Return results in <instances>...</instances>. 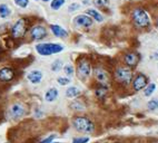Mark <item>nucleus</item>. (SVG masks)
Here are the masks:
<instances>
[{
	"label": "nucleus",
	"instance_id": "nucleus-11",
	"mask_svg": "<svg viewBox=\"0 0 158 143\" xmlns=\"http://www.w3.org/2000/svg\"><path fill=\"white\" fill-rule=\"evenodd\" d=\"M147 85H148V78L144 74H138L133 80V89L135 91L144 89Z\"/></svg>",
	"mask_w": 158,
	"mask_h": 143
},
{
	"label": "nucleus",
	"instance_id": "nucleus-2",
	"mask_svg": "<svg viewBox=\"0 0 158 143\" xmlns=\"http://www.w3.org/2000/svg\"><path fill=\"white\" fill-rule=\"evenodd\" d=\"M73 125L76 131L81 133H91L95 130L94 123L85 116H76L73 120Z\"/></svg>",
	"mask_w": 158,
	"mask_h": 143
},
{
	"label": "nucleus",
	"instance_id": "nucleus-35",
	"mask_svg": "<svg viewBox=\"0 0 158 143\" xmlns=\"http://www.w3.org/2000/svg\"><path fill=\"white\" fill-rule=\"evenodd\" d=\"M35 1H37V0H35Z\"/></svg>",
	"mask_w": 158,
	"mask_h": 143
},
{
	"label": "nucleus",
	"instance_id": "nucleus-9",
	"mask_svg": "<svg viewBox=\"0 0 158 143\" xmlns=\"http://www.w3.org/2000/svg\"><path fill=\"white\" fill-rule=\"evenodd\" d=\"M25 107H23V104L20 103H15L11 105L10 110H9V115L11 119L14 120H18V119H21V117L25 115Z\"/></svg>",
	"mask_w": 158,
	"mask_h": 143
},
{
	"label": "nucleus",
	"instance_id": "nucleus-23",
	"mask_svg": "<svg viewBox=\"0 0 158 143\" xmlns=\"http://www.w3.org/2000/svg\"><path fill=\"white\" fill-rule=\"evenodd\" d=\"M62 67V62L60 59H56L54 63L51 64V71L52 72H58Z\"/></svg>",
	"mask_w": 158,
	"mask_h": 143
},
{
	"label": "nucleus",
	"instance_id": "nucleus-10",
	"mask_svg": "<svg viewBox=\"0 0 158 143\" xmlns=\"http://www.w3.org/2000/svg\"><path fill=\"white\" fill-rule=\"evenodd\" d=\"M73 23L76 24V26L78 27H84V28H88V27L93 26V18L89 17L88 15H79L77 17H75Z\"/></svg>",
	"mask_w": 158,
	"mask_h": 143
},
{
	"label": "nucleus",
	"instance_id": "nucleus-3",
	"mask_svg": "<svg viewBox=\"0 0 158 143\" xmlns=\"http://www.w3.org/2000/svg\"><path fill=\"white\" fill-rule=\"evenodd\" d=\"M131 18L136 26L139 28H146L150 25V18L143 8H136L131 14Z\"/></svg>",
	"mask_w": 158,
	"mask_h": 143
},
{
	"label": "nucleus",
	"instance_id": "nucleus-15",
	"mask_svg": "<svg viewBox=\"0 0 158 143\" xmlns=\"http://www.w3.org/2000/svg\"><path fill=\"white\" fill-rule=\"evenodd\" d=\"M50 29L52 34L58 38H65L68 36V32L66 29H64L62 27H60L59 25H50Z\"/></svg>",
	"mask_w": 158,
	"mask_h": 143
},
{
	"label": "nucleus",
	"instance_id": "nucleus-27",
	"mask_svg": "<svg viewBox=\"0 0 158 143\" xmlns=\"http://www.w3.org/2000/svg\"><path fill=\"white\" fill-rule=\"evenodd\" d=\"M14 1L20 8H27V6L29 5V0H14Z\"/></svg>",
	"mask_w": 158,
	"mask_h": 143
},
{
	"label": "nucleus",
	"instance_id": "nucleus-1",
	"mask_svg": "<svg viewBox=\"0 0 158 143\" xmlns=\"http://www.w3.org/2000/svg\"><path fill=\"white\" fill-rule=\"evenodd\" d=\"M37 53L41 56H50V55L58 54V53L64 50V46L60 44L54 43H43L36 45Z\"/></svg>",
	"mask_w": 158,
	"mask_h": 143
},
{
	"label": "nucleus",
	"instance_id": "nucleus-34",
	"mask_svg": "<svg viewBox=\"0 0 158 143\" xmlns=\"http://www.w3.org/2000/svg\"><path fill=\"white\" fill-rule=\"evenodd\" d=\"M43 1H45V2H47V1H49V0H43Z\"/></svg>",
	"mask_w": 158,
	"mask_h": 143
},
{
	"label": "nucleus",
	"instance_id": "nucleus-14",
	"mask_svg": "<svg viewBox=\"0 0 158 143\" xmlns=\"http://www.w3.org/2000/svg\"><path fill=\"white\" fill-rule=\"evenodd\" d=\"M27 78L30 83L32 84H39L43 80V73L40 71H31L28 75H27Z\"/></svg>",
	"mask_w": 158,
	"mask_h": 143
},
{
	"label": "nucleus",
	"instance_id": "nucleus-8",
	"mask_svg": "<svg viewBox=\"0 0 158 143\" xmlns=\"http://www.w3.org/2000/svg\"><path fill=\"white\" fill-rule=\"evenodd\" d=\"M30 37L34 40H41L47 36V29L41 25H37L30 29Z\"/></svg>",
	"mask_w": 158,
	"mask_h": 143
},
{
	"label": "nucleus",
	"instance_id": "nucleus-21",
	"mask_svg": "<svg viewBox=\"0 0 158 143\" xmlns=\"http://www.w3.org/2000/svg\"><path fill=\"white\" fill-rule=\"evenodd\" d=\"M65 2H66V0H51L50 8L52 9V10H58V9H60L65 5Z\"/></svg>",
	"mask_w": 158,
	"mask_h": 143
},
{
	"label": "nucleus",
	"instance_id": "nucleus-4",
	"mask_svg": "<svg viewBox=\"0 0 158 143\" xmlns=\"http://www.w3.org/2000/svg\"><path fill=\"white\" fill-rule=\"evenodd\" d=\"M115 78L119 83L128 85L133 80V72L128 67H118L115 72Z\"/></svg>",
	"mask_w": 158,
	"mask_h": 143
},
{
	"label": "nucleus",
	"instance_id": "nucleus-24",
	"mask_svg": "<svg viewBox=\"0 0 158 143\" xmlns=\"http://www.w3.org/2000/svg\"><path fill=\"white\" fill-rule=\"evenodd\" d=\"M158 109V100L157 98H152L148 102V110L150 111H155Z\"/></svg>",
	"mask_w": 158,
	"mask_h": 143
},
{
	"label": "nucleus",
	"instance_id": "nucleus-13",
	"mask_svg": "<svg viewBox=\"0 0 158 143\" xmlns=\"http://www.w3.org/2000/svg\"><path fill=\"white\" fill-rule=\"evenodd\" d=\"M15 77V72L11 67H2L0 68V80L1 82H10Z\"/></svg>",
	"mask_w": 158,
	"mask_h": 143
},
{
	"label": "nucleus",
	"instance_id": "nucleus-26",
	"mask_svg": "<svg viewBox=\"0 0 158 143\" xmlns=\"http://www.w3.org/2000/svg\"><path fill=\"white\" fill-rule=\"evenodd\" d=\"M64 71H65V74L67 75V76H71V75H73V73H75L73 66L70 65V64H67V65H65V67H64Z\"/></svg>",
	"mask_w": 158,
	"mask_h": 143
},
{
	"label": "nucleus",
	"instance_id": "nucleus-33",
	"mask_svg": "<svg viewBox=\"0 0 158 143\" xmlns=\"http://www.w3.org/2000/svg\"><path fill=\"white\" fill-rule=\"evenodd\" d=\"M156 27H157V29H158V18H157V21H156Z\"/></svg>",
	"mask_w": 158,
	"mask_h": 143
},
{
	"label": "nucleus",
	"instance_id": "nucleus-36",
	"mask_svg": "<svg viewBox=\"0 0 158 143\" xmlns=\"http://www.w3.org/2000/svg\"><path fill=\"white\" fill-rule=\"evenodd\" d=\"M6 143H7V142H6Z\"/></svg>",
	"mask_w": 158,
	"mask_h": 143
},
{
	"label": "nucleus",
	"instance_id": "nucleus-29",
	"mask_svg": "<svg viewBox=\"0 0 158 143\" xmlns=\"http://www.w3.org/2000/svg\"><path fill=\"white\" fill-rule=\"evenodd\" d=\"M89 141V137L81 136V137H75L73 140V143H87Z\"/></svg>",
	"mask_w": 158,
	"mask_h": 143
},
{
	"label": "nucleus",
	"instance_id": "nucleus-30",
	"mask_svg": "<svg viewBox=\"0 0 158 143\" xmlns=\"http://www.w3.org/2000/svg\"><path fill=\"white\" fill-rule=\"evenodd\" d=\"M79 8H80V6H79V3H71L70 6L68 7V11H69V12L76 11V10H78Z\"/></svg>",
	"mask_w": 158,
	"mask_h": 143
},
{
	"label": "nucleus",
	"instance_id": "nucleus-19",
	"mask_svg": "<svg viewBox=\"0 0 158 143\" xmlns=\"http://www.w3.org/2000/svg\"><path fill=\"white\" fill-rule=\"evenodd\" d=\"M11 15V10L6 3H1L0 5V17L1 18H8Z\"/></svg>",
	"mask_w": 158,
	"mask_h": 143
},
{
	"label": "nucleus",
	"instance_id": "nucleus-12",
	"mask_svg": "<svg viewBox=\"0 0 158 143\" xmlns=\"http://www.w3.org/2000/svg\"><path fill=\"white\" fill-rule=\"evenodd\" d=\"M124 62L125 64L128 66V67H131V68H134V67H136L137 66V64L139 63V55L136 54V53H128V54L125 55L124 57Z\"/></svg>",
	"mask_w": 158,
	"mask_h": 143
},
{
	"label": "nucleus",
	"instance_id": "nucleus-28",
	"mask_svg": "<svg viewBox=\"0 0 158 143\" xmlns=\"http://www.w3.org/2000/svg\"><path fill=\"white\" fill-rule=\"evenodd\" d=\"M57 82H58V84L59 85H61V86H65V85H68V84L70 83V80L68 77H58L57 78Z\"/></svg>",
	"mask_w": 158,
	"mask_h": 143
},
{
	"label": "nucleus",
	"instance_id": "nucleus-25",
	"mask_svg": "<svg viewBox=\"0 0 158 143\" xmlns=\"http://www.w3.org/2000/svg\"><path fill=\"white\" fill-rule=\"evenodd\" d=\"M110 0H94V3L99 8H102V7H107L109 5Z\"/></svg>",
	"mask_w": 158,
	"mask_h": 143
},
{
	"label": "nucleus",
	"instance_id": "nucleus-17",
	"mask_svg": "<svg viewBox=\"0 0 158 143\" xmlns=\"http://www.w3.org/2000/svg\"><path fill=\"white\" fill-rule=\"evenodd\" d=\"M86 14L89 16V17H91L93 19H95L96 21H98V23H102V20H104V17H102V15L100 14L99 11H97L96 9H87V11H86Z\"/></svg>",
	"mask_w": 158,
	"mask_h": 143
},
{
	"label": "nucleus",
	"instance_id": "nucleus-7",
	"mask_svg": "<svg viewBox=\"0 0 158 143\" xmlns=\"http://www.w3.org/2000/svg\"><path fill=\"white\" fill-rule=\"evenodd\" d=\"M94 73H95V78H96V80L100 84V85L107 86L108 84H109V82H110L109 74H108L104 68H102V67H97V68H95V72H94Z\"/></svg>",
	"mask_w": 158,
	"mask_h": 143
},
{
	"label": "nucleus",
	"instance_id": "nucleus-32",
	"mask_svg": "<svg viewBox=\"0 0 158 143\" xmlns=\"http://www.w3.org/2000/svg\"><path fill=\"white\" fill-rule=\"evenodd\" d=\"M82 2H84V3H88V2H89V0H82Z\"/></svg>",
	"mask_w": 158,
	"mask_h": 143
},
{
	"label": "nucleus",
	"instance_id": "nucleus-37",
	"mask_svg": "<svg viewBox=\"0 0 158 143\" xmlns=\"http://www.w3.org/2000/svg\"><path fill=\"white\" fill-rule=\"evenodd\" d=\"M157 143H158V142H157Z\"/></svg>",
	"mask_w": 158,
	"mask_h": 143
},
{
	"label": "nucleus",
	"instance_id": "nucleus-6",
	"mask_svg": "<svg viewBox=\"0 0 158 143\" xmlns=\"http://www.w3.org/2000/svg\"><path fill=\"white\" fill-rule=\"evenodd\" d=\"M91 73V65L89 63V60H87L86 58H82L78 62L77 65V75L79 76V78L85 80V78L89 77V75Z\"/></svg>",
	"mask_w": 158,
	"mask_h": 143
},
{
	"label": "nucleus",
	"instance_id": "nucleus-18",
	"mask_svg": "<svg viewBox=\"0 0 158 143\" xmlns=\"http://www.w3.org/2000/svg\"><path fill=\"white\" fill-rule=\"evenodd\" d=\"M79 94H80V89H79L78 87H76V86H70V87L67 89V91H66V96L69 98H77Z\"/></svg>",
	"mask_w": 158,
	"mask_h": 143
},
{
	"label": "nucleus",
	"instance_id": "nucleus-16",
	"mask_svg": "<svg viewBox=\"0 0 158 143\" xmlns=\"http://www.w3.org/2000/svg\"><path fill=\"white\" fill-rule=\"evenodd\" d=\"M57 98H58V89H55V87H51L46 92L45 98L47 102H54Z\"/></svg>",
	"mask_w": 158,
	"mask_h": 143
},
{
	"label": "nucleus",
	"instance_id": "nucleus-20",
	"mask_svg": "<svg viewBox=\"0 0 158 143\" xmlns=\"http://www.w3.org/2000/svg\"><path fill=\"white\" fill-rule=\"evenodd\" d=\"M107 94V86L99 85L96 89V96L98 98H104Z\"/></svg>",
	"mask_w": 158,
	"mask_h": 143
},
{
	"label": "nucleus",
	"instance_id": "nucleus-31",
	"mask_svg": "<svg viewBox=\"0 0 158 143\" xmlns=\"http://www.w3.org/2000/svg\"><path fill=\"white\" fill-rule=\"evenodd\" d=\"M55 137H56V136H55V135H50V136L47 137V139H45V140L41 141V142H40V143H51V141L54 140Z\"/></svg>",
	"mask_w": 158,
	"mask_h": 143
},
{
	"label": "nucleus",
	"instance_id": "nucleus-5",
	"mask_svg": "<svg viewBox=\"0 0 158 143\" xmlns=\"http://www.w3.org/2000/svg\"><path fill=\"white\" fill-rule=\"evenodd\" d=\"M27 27H28V24L25 18L18 19L11 28V36L14 38H23L27 32Z\"/></svg>",
	"mask_w": 158,
	"mask_h": 143
},
{
	"label": "nucleus",
	"instance_id": "nucleus-22",
	"mask_svg": "<svg viewBox=\"0 0 158 143\" xmlns=\"http://www.w3.org/2000/svg\"><path fill=\"white\" fill-rule=\"evenodd\" d=\"M155 89H156V85L154 83L148 84V85H147L146 87H145V92H144L145 96H150V95H152V93H154Z\"/></svg>",
	"mask_w": 158,
	"mask_h": 143
}]
</instances>
